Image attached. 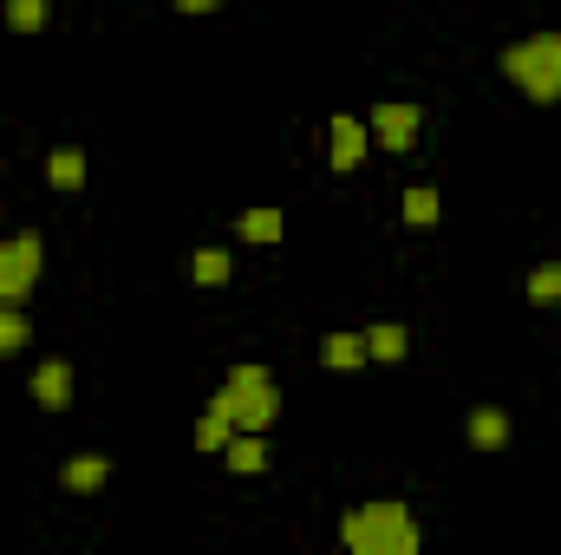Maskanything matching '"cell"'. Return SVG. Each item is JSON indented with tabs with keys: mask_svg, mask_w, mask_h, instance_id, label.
I'll return each mask as SVG.
<instances>
[{
	"mask_svg": "<svg viewBox=\"0 0 561 555\" xmlns=\"http://www.w3.org/2000/svg\"><path fill=\"white\" fill-rule=\"evenodd\" d=\"M229 275H236V249H229V242H196L190 281H196V287H222Z\"/></svg>",
	"mask_w": 561,
	"mask_h": 555,
	"instance_id": "15",
	"label": "cell"
},
{
	"mask_svg": "<svg viewBox=\"0 0 561 555\" xmlns=\"http://www.w3.org/2000/svg\"><path fill=\"white\" fill-rule=\"evenodd\" d=\"M85 177H92V163H85L79 144H53V150H46V183H53L59 196H79Z\"/></svg>",
	"mask_w": 561,
	"mask_h": 555,
	"instance_id": "9",
	"label": "cell"
},
{
	"mask_svg": "<svg viewBox=\"0 0 561 555\" xmlns=\"http://www.w3.org/2000/svg\"><path fill=\"white\" fill-rule=\"evenodd\" d=\"M503 79L529 99V105H561V26H542V33H523L496 53Z\"/></svg>",
	"mask_w": 561,
	"mask_h": 555,
	"instance_id": "2",
	"label": "cell"
},
{
	"mask_svg": "<svg viewBox=\"0 0 561 555\" xmlns=\"http://www.w3.org/2000/svg\"><path fill=\"white\" fill-rule=\"evenodd\" d=\"M39 275H46V236H39V229L7 236V242H0V301L26 307L33 287H39Z\"/></svg>",
	"mask_w": 561,
	"mask_h": 555,
	"instance_id": "4",
	"label": "cell"
},
{
	"mask_svg": "<svg viewBox=\"0 0 561 555\" xmlns=\"http://www.w3.org/2000/svg\"><path fill=\"white\" fill-rule=\"evenodd\" d=\"M229 431H236L229 418H222V412H209V406H203V418H196V451H209V457H222V444H229Z\"/></svg>",
	"mask_w": 561,
	"mask_h": 555,
	"instance_id": "20",
	"label": "cell"
},
{
	"mask_svg": "<svg viewBox=\"0 0 561 555\" xmlns=\"http://www.w3.org/2000/svg\"><path fill=\"white\" fill-rule=\"evenodd\" d=\"M320 366H327V373H359V366H373V353H366V333H353V327H333V333L320 340Z\"/></svg>",
	"mask_w": 561,
	"mask_h": 555,
	"instance_id": "10",
	"label": "cell"
},
{
	"mask_svg": "<svg viewBox=\"0 0 561 555\" xmlns=\"http://www.w3.org/2000/svg\"><path fill=\"white\" fill-rule=\"evenodd\" d=\"M0 13H7V26H13V33H46V20H53V0H7Z\"/></svg>",
	"mask_w": 561,
	"mask_h": 555,
	"instance_id": "19",
	"label": "cell"
},
{
	"mask_svg": "<svg viewBox=\"0 0 561 555\" xmlns=\"http://www.w3.org/2000/svg\"><path fill=\"white\" fill-rule=\"evenodd\" d=\"M399 216H405L412 229H431V223L444 216V190H437V183H405V196H399Z\"/></svg>",
	"mask_w": 561,
	"mask_h": 555,
	"instance_id": "16",
	"label": "cell"
},
{
	"mask_svg": "<svg viewBox=\"0 0 561 555\" xmlns=\"http://www.w3.org/2000/svg\"><path fill=\"white\" fill-rule=\"evenodd\" d=\"M222 464H229L236 477H262V471H268V431H229Z\"/></svg>",
	"mask_w": 561,
	"mask_h": 555,
	"instance_id": "13",
	"label": "cell"
},
{
	"mask_svg": "<svg viewBox=\"0 0 561 555\" xmlns=\"http://www.w3.org/2000/svg\"><path fill=\"white\" fill-rule=\"evenodd\" d=\"M510 412L503 406H470V418H463V438H470V451H510Z\"/></svg>",
	"mask_w": 561,
	"mask_h": 555,
	"instance_id": "11",
	"label": "cell"
},
{
	"mask_svg": "<svg viewBox=\"0 0 561 555\" xmlns=\"http://www.w3.org/2000/svg\"><path fill=\"white\" fill-rule=\"evenodd\" d=\"M72 386H79V380H72V360H66V353H46V360L33 366V380H26V393H33L39 412H66V406H72Z\"/></svg>",
	"mask_w": 561,
	"mask_h": 555,
	"instance_id": "7",
	"label": "cell"
},
{
	"mask_svg": "<svg viewBox=\"0 0 561 555\" xmlns=\"http://www.w3.org/2000/svg\"><path fill=\"white\" fill-rule=\"evenodd\" d=\"M112 484V457L105 451H72L66 464H59V490L66 497H99Z\"/></svg>",
	"mask_w": 561,
	"mask_h": 555,
	"instance_id": "8",
	"label": "cell"
},
{
	"mask_svg": "<svg viewBox=\"0 0 561 555\" xmlns=\"http://www.w3.org/2000/svg\"><path fill=\"white\" fill-rule=\"evenodd\" d=\"M366 157H373V125L359 112H333V125H327V163L333 170H359Z\"/></svg>",
	"mask_w": 561,
	"mask_h": 555,
	"instance_id": "6",
	"label": "cell"
},
{
	"mask_svg": "<svg viewBox=\"0 0 561 555\" xmlns=\"http://www.w3.org/2000/svg\"><path fill=\"white\" fill-rule=\"evenodd\" d=\"M26 347H33V320H26V307L0 301V360H13V353H26Z\"/></svg>",
	"mask_w": 561,
	"mask_h": 555,
	"instance_id": "17",
	"label": "cell"
},
{
	"mask_svg": "<svg viewBox=\"0 0 561 555\" xmlns=\"http://www.w3.org/2000/svg\"><path fill=\"white\" fill-rule=\"evenodd\" d=\"M170 7H176V13H222L229 0H170Z\"/></svg>",
	"mask_w": 561,
	"mask_h": 555,
	"instance_id": "21",
	"label": "cell"
},
{
	"mask_svg": "<svg viewBox=\"0 0 561 555\" xmlns=\"http://www.w3.org/2000/svg\"><path fill=\"white\" fill-rule=\"evenodd\" d=\"M366 353H373V366H399V360L412 353V327H405V320H379V327H366Z\"/></svg>",
	"mask_w": 561,
	"mask_h": 555,
	"instance_id": "14",
	"label": "cell"
},
{
	"mask_svg": "<svg viewBox=\"0 0 561 555\" xmlns=\"http://www.w3.org/2000/svg\"><path fill=\"white\" fill-rule=\"evenodd\" d=\"M340 550L346 555H419L424 530L405 497H373L340 517Z\"/></svg>",
	"mask_w": 561,
	"mask_h": 555,
	"instance_id": "1",
	"label": "cell"
},
{
	"mask_svg": "<svg viewBox=\"0 0 561 555\" xmlns=\"http://www.w3.org/2000/svg\"><path fill=\"white\" fill-rule=\"evenodd\" d=\"M366 125H373V150H412L424 132V105L419 99H379L373 112H366Z\"/></svg>",
	"mask_w": 561,
	"mask_h": 555,
	"instance_id": "5",
	"label": "cell"
},
{
	"mask_svg": "<svg viewBox=\"0 0 561 555\" xmlns=\"http://www.w3.org/2000/svg\"><path fill=\"white\" fill-rule=\"evenodd\" d=\"M523 294H529V307H561V262H536Z\"/></svg>",
	"mask_w": 561,
	"mask_h": 555,
	"instance_id": "18",
	"label": "cell"
},
{
	"mask_svg": "<svg viewBox=\"0 0 561 555\" xmlns=\"http://www.w3.org/2000/svg\"><path fill=\"white\" fill-rule=\"evenodd\" d=\"M280 236H287V216H280L275 203H249V209L236 216V242H255V249H275Z\"/></svg>",
	"mask_w": 561,
	"mask_h": 555,
	"instance_id": "12",
	"label": "cell"
},
{
	"mask_svg": "<svg viewBox=\"0 0 561 555\" xmlns=\"http://www.w3.org/2000/svg\"><path fill=\"white\" fill-rule=\"evenodd\" d=\"M209 412H222L236 431H268L280 418V380L262 360H242V366H229V380L216 386Z\"/></svg>",
	"mask_w": 561,
	"mask_h": 555,
	"instance_id": "3",
	"label": "cell"
}]
</instances>
